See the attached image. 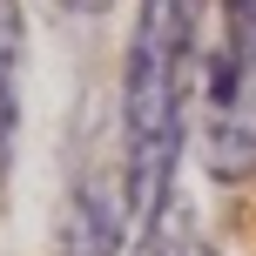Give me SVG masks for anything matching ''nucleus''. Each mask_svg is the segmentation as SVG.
<instances>
[{
  "label": "nucleus",
  "mask_w": 256,
  "mask_h": 256,
  "mask_svg": "<svg viewBox=\"0 0 256 256\" xmlns=\"http://www.w3.org/2000/svg\"><path fill=\"white\" fill-rule=\"evenodd\" d=\"M196 74H202V0H142L115 94V176L135 230L176 202Z\"/></svg>",
  "instance_id": "obj_1"
},
{
  "label": "nucleus",
  "mask_w": 256,
  "mask_h": 256,
  "mask_svg": "<svg viewBox=\"0 0 256 256\" xmlns=\"http://www.w3.org/2000/svg\"><path fill=\"white\" fill-rule=\"evenodd\" d=\"M202 162L216 182L256 176V0H222L216 34H202Z\"/></svg>",
  "instance_id": "obj_2"
},
{
  "label": "nucleus",
  "mask_w": 256,
  "mask_h": 256,
  "mask_svg": "<svg viewBox=\"0 0 256 256\" xmlns=\"http://www.w3.org/2000/svg\"><path fill=\"white\" fill-rule=\"evenodd\" d=\"M122 176L102 155H81L74 176H68V202H61V236H54V256H122Z\"/></svg>",
  "instance_id": "obj_3"
},
{
  "label": "nucleus",
  "mask_w": 256,
  "mask_h": 256,
  "mask_svg": "<svg viewBox=\"0 0 256 256\" xmlns=\"http://www.w3.org/2000/svg\"><path fill=\"white\" fill-rule=\"evenodd\" d=\"M20 74H27V20L0 0V202L14 182V142H20Z\"/></svg>",
  "instance_id": "obj_4"
},
{
  "label": "nucleus",
  "mask_w": 256,
  "mask_h": 256,
  "mask_svg": "<svg viewBox=\"0 0 256 256\" xmlns=\"http://www.w3.org/2000/svg\"><path fill=\"white\" fill-rule=\"evenodd\" d=\"M128 256H222V250L202 236V222H196L189 209H182V196H176L155 222L135 230V250H128Z\"/></svg>",
  "instance_id": "obj_5"
},
{
  "label": "nucleus",
  "mask_w": 256,
  "mask_h": 256,
  "mask_svg": "<svg viewBox=\"0 0 256 256\" xmlns=\"http://www.w3.org/2000/svg\"><path fill=\"white\" fill-rule=\"evenodd\" d=\"M54 7H61V14H108L115 0H54Z\"/></svg>",
  "instance_id": "obj_6"
}]
</instances>
